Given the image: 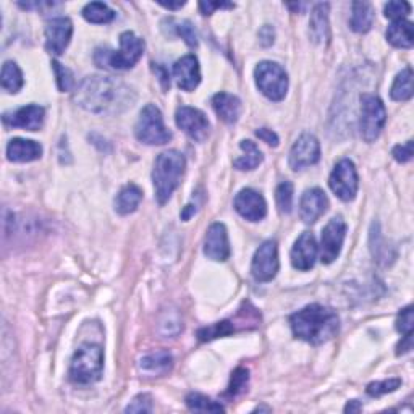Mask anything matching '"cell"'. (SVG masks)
I'll list each match as a JSON object with an SVG mask.
<instances>
[{"mask_svg": "<svg viewBox=\"0 0 414 414\" xmlns=\"http://www.w3.org/2000/svg\"><path fill=\"white\" fill-rule=\"evenodd\" d=\"M74 102L84 111L99 115H117L130 108L136 94L130 86L112 77H86L74 91Z\"/></svg>", "mask_w": 414, "mask_h": 414, "instance_id": "obj_1", "label": "cell"}, {"mask_svg": "<svg viewBox=\"0 0 414 414\" xmlns=\"http://www.w3.org/2000/svg\"><path fill=\"white\" fill-rule=\"evenodd\" d=\"M291 330L296 338L313 345L332 340L340 329L337 313L322 304H309L290 318Z\"/></svg>", "mask_w": 414, "mask_h": 414, "instance_id": "obj_2", "label": "cell"}, {"mask_svg": "<svg viewBox=\"0 0 414 414\" xmlns=\"http://www.w3.org/2000/svg\"><path fill=\"white\" fill-rule=\"evenodd\" d=\"M186 159L178 151H165L157 155L152 170V181L155 188V199L164 206L172 198L185 174Z\"/></svg>", "mask_w": 414, "mask_h": 414, "instance_id": "obj_3", "label": "cell"}, {"mask_svg": "<svg viewBox=\"0 0 414 414\" xmlns=\"http://www.w3.org/2000/svg\"><path fill=\"white\" fill-rule=\"evenodd\" d=\"M142 52H145V41L135 33L125 31L120 36V50L97 49L94 52V62L99 68L130 70L140 62Z\"/></svg>", "mask_w": 414, "mask_h": 414, "instance_id": "obj_4", "label": "cell"}, {"mask_svg": "<svg viewBox=\"0 0 414 414\" xmlns=\"http://www.w3.org/2000/svg\"><path fill=\"white\" fill-rule=\"evenodd\" d=\"M103 369V352L99 345L86 343L78 348L70 364L72 382L79 385L94 384L101 379Z\"/></svg>", "mask_w": 414, "mask_h": 414, "instance_id": "obj_5", "label": "cell"}, {"mask_svg": "<svg viewBox=\"0 0 414 414\" xmlns=\"http://www.w3.org/2000/svg\"><path fill=\"white\" fill-rule=\"evenodd\" d=\"M135 135L138 140L149 146H162L172 140V133L164 123L160 111L152 103L142 108L135 126Z\"/></svg>", "mask_w": 414, "mask_h": 414, "instance_id": "obj_6", "label": "cell"}, {"mask_svg": "<svg viewBox=\"0 0 414 414\" xmlns=\"http://www.w3.org/2000/svg\"><path fill=\"white\" fill-rule=\"evenodd\" d=\"M261 322V314L257 313L256 308H252L250 303H246V306L243 304V308L238 310L237 318L230 319V320H222L217 322V324H212L209 327H203V329L198 330V338L201 342H211L216 340V338L227 337L230 333L237 332V330H245V329H256Z\"/></svg>", "mask_w": 414, "mask_h": 414, "instance_id": "obj_7", "label": "cell"}, {"mask_svg": "<svg viewBox=\"0 0 414 414\" xmlns=\"http://www.w3.org/2000/svg\"><path fill=\"white\" fill-rule=\"evenodd\" d=\"M256 84L270 101L279 102L289 91V74L275 62H261L254 70Z\"/></svg>", "mask_w": 414, "mask_h": 414, "instance_id": "obj_8", "label": "cell"}, {"mask_svg": "<svg viewBox=\"0 0 414 414\" xmlns=\"http://www.w3.org/2000/svg\"><path fill=\"white\" fill-rule=\"evenodd\" d=\"M387 112H385L384 102L374 94L361 96V136L367 142L376 141L381 131L384 130Z\"/></svg>", "mask_w": 414, "mask_h": 414, "instance_id": "obj_9", "label": "cell"}, {"mask_svg": "<svg viewBox=\"0 0 414 414\" xmlns=\"http://www.w3.org/2000/svg\"><path fill=\"white\" fill-rule=\"evenodd\" d=\"M329 185L335 196L340 198L345 203L353 201L358 193V172L349 159H342L332 170Z\"/></svg>", "mask_w": 414, "mask_h": 414, "instance_id": "obj_10", "label": "cell"}, {"mask_svg": "<svg viewBox=\"0 0 414 414\" xmlns=\"http://www.w3.org/2000/svg\"><path fill=\"white\" fill-rule=\"evenodd\" d=\"M279 248L274 240L264 241L256 251L251 264V274L257 281H270L275 279L279 272Z\"/></svg>", "mask_w": 414, "mask_h": 414, "instance_id": "obj_11", "label": "cell"}, {"mask_svg": "<svg viewBox=\"0 0 414 414\" xmlns=\"http://www.w3.org/2000/svg\"><path fill=\"white\" fill-rule=\"evenodd\" d=\"M345 237H347V223L343 218L333 217L322 230L320 238V261L324 264H332L342 251Z\"/></svg>", "mask_w": 414, "mask_h": 414, "instance_id": "obj_12", "label": "cell"}, {"mask_svg": "<svg viewBox=\"0 0 414 414\" xmlns=\"http://www.w3.org/2000/svg\"><path fill=\"white\" fill-rule=\"evenodd\" d=\"M320 159V145L314 135L304 133L293 145L290 151V167L293 170H303L306 167L318 164Z\"/></svg>", "mask_w": 414, "mask_h": 414, "instance_id": "obj_13", "label": "cell"}, {"mask_svg": "<svg viewBox=\"0 0 414 414\" xmlns=\"http://www.w3.org/2000/svg\"><path fill=\"white\" fill-rule=\"evenodd\" d=\"M175 122L191 140L203 142L209 135V120L206 115L194 107L183 106L175 113Z\"/></svg>", "mask_w": 414, "mask_h": 414, "instance_id": "obj_14", "label": "cell"}, {"mask_svg": "<svg viewBox=\"0 0 414 414\" xmlns=\"http://www.w3.org/2000/svg\"><path fill=\"white\" fill-rule=\"evenodd\" d=\"M73 34L72 21L65 16L52 18L45 26V49L54 55H62L70 44Z\"/></svg>", "mask_w": 414, "mask_h": 414, "instance_id": "obj_15", "label": "cell"}, {"mask_svg": "<svg viewBox=\"0 0 414 414\" xmlns=\"http://www.w3.org/2000/svg\"><path fill=\"white\" fill-rule=\"evenodd\" d=\"M233 204L238 214L250 222L262 220L267 214L266 199H264L261 193H257L251 188L241 189L237 194V198H235Z\"/></svg>", "mask_w": 414, "mask_h": 414, "instance_id": "obj_16", "label": "cell"}, {"mask_svg": "<svg viewBox=\"0 0 414 414\" xmlns=\"http://www.w3.org/2000/svg\"><path fill=\"white\" fill-rule=\"evenodd\" d=\"M204 254L212 261L223 262L230 257L228 233L223 223H212L206 233Z\"/></svg>", "mask_w": 414, "mask_h": 414, "instance_id": "obj_17", "label": "cell"}, {"mask_svg": "<svg viewBox=\"0 0 414 414\" xmlns=\"http://www.w3.org/2000/svg\"><path fill=\"white\" fill-rule=\"evenodd\" d=\"M45 112L43 107L39 106H25L15 111L13 113L4 115V123L7 126H13V128H23L28 131H38L43 128Z\"/></svg>", "mask_w": 414, "mask_h": 414, "instance_id": "obj_18", "label": "cell"}, {"mask_svg": "<svg viewBox=\"0 0 414 414\" xmlns=\"http://www.w3.org/2000/svg\"><path fill=\"white\" fill-rule=\"evenodd\" d=\"M318 259V243L313 233L304 232L291 250V264L298 270H310Z\"/></svg>", "mask_w": 414, "mask_h": 414, "instance_id": "obj_19", "label": "cell"}, {"mask_svg": "<svg viewBox=\"0 0 414 414\" xmlns=\"http://www.w3.org/2000/svg\"><path fill=\"white\" fill-rule=\"evenodd\" d=\"M329 207V199L319 188H310L304 191L300 201V217L304 223H314L320 216L325 214Z\"/></svg>", "mask_w": 414, "mask_h": 414, "instance_id": "obj_20", "label": "cell"}, {"mask_svg": "<svg viewBox=\"0 0 414 414\" xmlns=\"http://www.w3.org/2000/svg\"><path fill=\"white\" fill-rule=\"evenodd\" d=\"M174 77L178 88L183 91H194L201 83L199 62L194 55H185L174 65Z\"/></svg>", "mask_w": 414, "mask_h": 414, "instance_id": "obj_21", "label": "cell"}, {"mask_svg": "<svg viewBox=\"0 0 414 414\" xmlns=\"http://www.w3.org/2000/svg\"><path fill=\"white\" fill-rule=\"evenodd\" d=\"M43 155V146L36 141L13 138L7 146V159L11 162H33Z\"/></svg>", "mask_w": 414, "mask_h": 414, "instance_id": "obj_22", "label": "cell"}, {"mask_svg": "<svg viewBox=\"0 0 414 414\" xmlns=\"http://www.w3.org/2000/svg\"><path fill=\"white\" fill-rule=\"evenodd\" d=\"M212 106H214L217 117L228 125L237 122L241 115V102L233 94L217 93L212 97Z\"/></svg>", "mask_w": 414, "mask_h": 414, "instance_id": "obj_23", "label": "cell"}, {"mask_svg": "<svg viewBox=\"0 0 414 414\" xmlns=\"http://www.w3.org/2000/svg\"><path fill=\"white\" fill-rule=\"evenodd\" d=\"M310 36L319 44L329 43V4H318L313 9V13H310Z\"/></svg>", "mask_w": 414, "mask_h": 414, "instance_id": "obj_24", "label": "cell"}, {"mask_svg": "<svg viewBox=\"0 0 414 414\" xmlns=\"http://www.w3.org/2000/svg\"><path fill=\"white\" fill-rule=\"evenodd\" d=\"M388 43L398 49H410L414 44L413 23L408 20H396L387 30Z\"/></svg>", "mask_w": 414, "mask_h": 414, "instance_id": "obj_25", "label": "cell"}, {"mask_svg": "<svg viewBox=\"0 0 414 414\" xmlns=\"http://www.w3.org/2000/svg\"><path fill=\"white\" fill-rule=\"evenodd\" d=\"M141 199H142V191L140 189V186L130 183V185H126L125 188L120 189V193L117 194V199H115V211L122 216H128L138 209Z\"/></svg>", "mask_w": 414, "mask_h": 414, "instance_id": "obj_26", "label": "cell"}, {"mask_svg": "<svg viewBox=\"0 0 414 414\" xmlns=\"http://www.w3.org/2000/svg\"><path fill=\"white\" fill-rule=\"evenodd\" d=\"M374 23V9L369 2H354L349 26L356 33H367Z\"/></svg>", "mask_w": 414, "mask_h": 414, "instance_id": "obj_27", "label": "cell"}, {"mask_svg": "<svg viewBox=\"0 0 414 414\" xmlns=\"http://www.w3.org/2000/svg\"><path fill=\"white\" fill-rule=\"evenodd\" d=\"M241 151H243V155L238 159L233 160V167L238 170H254L259 164L262 162V152L259 151V147L254 145V142L250 140H245L240 142Z\"/></svg>", "mask_w": 414, "mask_h": 414, "instance_id": "obj_28", "label": "cell"}, {"mask_svg": "<svg viewBox=\"0 0 414 414\" xmlns=\"http://www.w3.org/2000/svg\"><path fill=\"white\" fill-rule=\"evenodd\" d=\"M390 96L393 101H410L413 97V72L408 67L403 72L396 74L392 89H390Z\"/></svg>", "mask_w": 414, "mask_h": 414, "instance_id": "obj_29", "label": "cell"}, {"mask_svg": "<svg viewBox=\"0 0 414 414\" xmlns=\"http://www.w3.org/2000/svg\"><path fill=\"white\" fill-rule=\"evenodd\" d=\"M23 84H25V79H23L20 67L11 60L5 62L2 67V88L7 93L15 94L23 88Z\"/></svg>", "mask_w": 414, "mask_h": 414, "instance_id": "obj_30", "label": "cell"}, {"mask_svg": "<svg viewBox=\"0 0 414 414\" xmlns=\"http://www.w3.org/2000/svg\"><path fill=\"white\" fill-rule=\"evenodd\" d=\"M83 16L89 23L103 25V23H108L115 18V11L102 2H91L83 9Z\"/></svg>", "mask_w": 414, "mask_h": 414, "instance_id": "obj_31", "label": "cell"}, {"mask_svg": "<svg viewBox=\"0 0 414 414\" xmlns=\"http://www.w3.org/2000/svg\"><path fill=\"white\" fill-rule=\"evenodd\" d=\"M185 401H186V406L189 408V410L196 411V413H222V411H225V408H223L220 403H217V401L211 400L209 396L201 395V393H189Z\"/></svg>", "mask_w": 414, "mask_h": 414, "instance_id": "obj_32", "label": "cell"}, {"mask_svg": "<svg viewBox=\"0 0 414 414\" xmlns=\"http://www.w3.org/2000/svg\"><path fill=\"white\" fill-rule=\"evenodd\" d=\"M172 354L169 352H159L155 354H149L146 358L141 359V367L145 371L155 372V374H164L172 367Z\"/></svg>", "mask_w": 414, "mask_h": 414, "instance_id": "obj_33", "label": "cell"}, {"mask_svg": "<svg viewBox=\"0 0 414 414\" xmlns=\"http://www.w3.org/2000/svg\"><path fill=\"white\" fill-rule=\"evenodd\" d=\"M248 382H250V371L245 369V367H238V369H235V372L232 374V381H230L225 395L227 396L241 395L246 390V387H248Z\"/></svg>", "mask_w": 414, "mask_h": 414, "instance_id": "obj_34", "label": "cell"}, {"mask_svg": "<svg viewBox=\"0 0 414 414\" xmlns=\"http://www.w3.org/2000/svg\"><path fill=\"white\" fill-rule=\"evenodd\" d=\"M52 68L55 72V78H57V86L62 93H68L74 88V74L70 70V68L63 67L59 62H52Z\"/></svg>", "mask_w": 414, "mask_h": 414, "instance_id": "obj_35", "label": "cell"}, {"mask_svg": "<svg viewBox=\"0 0 414 414\" xmlns=\"http://www.w3.org/2000/svg\"><path fill=\"white\" fill-rule=\"evenodd\" d=\"M275 199H277V206L280 212L284 214H290L293 209V185L291 181H284L277 186L275 191Z\"/></svg>", "mask_w": 414, "mask_h": 414, "instance_id": "obj_36", "label": "cell"}, {"mask_svg": "<svg viewBox=\"0 0 414 414\" xmlns=\"http://www.w3.org/2000/svg\"><path fill=\"white\" fill-rule=\"evenodd\" d=\"M401 385V379H387V381H382V382H372L367 385L366 392L367 395L371 396H382L385 393H392L395 392L396 388H398Z\"/></svg>", "mask_w": 414, "mask_h": 414, "instance_id": "obj_37", "label": "cell"}, {"mask_svg": "<svg viewBox=\"0 0 414 414\" xmlns=\"http://www.w3.org/2000/svg\"><path fill=\"white\" fill-rule=\"evenodd\" d=\"M177 34L185 39V43L189 45V47H198V33L194 30L191 21H178L177 26Z\"/></svg>", "mask_w": 414, "mask_h": 414, "instance_id": "obj_38", "label": "cell"}, {"mask_svg": "<svg viewBox=\"0 0 414 414\" xmlns=\"http://www.w3.org/2000/svg\"><path fill=\"white\" fill-rule=\"evenodd\" d=\"M411 13V5L408 2H388L385 5V16L390 20H405Z\"/></svg>", "mask_w": 414, "mask_h": 414, "instance_id": "obj_39", "label": "cell"}, {"mask_svg": "<svg viewBox=\"0 0 414 414\" xmlns=\"http://www.w3.org/2000/svg\"><path fill=\"white\" fill-rule=\"evenodd\" d=\"M413 327H414L413 306H408L400 310L398 319H396V330H398L401 335H406V333H413Z\"/></svg>", "mask_w": 414, "mask_h": 414, "instance_id": "obj_40", "label": "cell"}, {"mask_svg": "<svg viewBox=\"0 0 414 414\" xmlns=\"http://www.w3.org/2000/svg\"><path fill=\"white\" fill-rule=\"evenodd\" d=\"M371 241H372V254L374 257L377 259V261H382V259H393V256H390V251L387 246H382V237H381V233H379V230H376L374 232L372 230V233H371Z\"/></svg>", "mask_w": 414, "mask_h": 414, "instance_id": "obj_41", "label": "cell"}, {"mask_svg": "<svg viewBox=\"0 0 414 414\" xmlns=\"http://www.w3.org/2000/svg\"><path fill=\"white\" fill-rule=\"evenodd\" d=\"M126 413H151L152 411V400L151 396L142 393L138 395L131 403L126 406Z\"/></svg>", "mask_w": 414, "mask_h": 414, "instance_id": "obj_42", "label": "cell"}, {"mask_svg": "<svg viewBox=\"0 0 414 414\" xmlns=\"http://www.w3.org/2000/svg\"><path fill=\"white\" fill-rule=\"evenodd\" d=\"M393 159L400 164H406L413 159V141H408L405 145H398L392 151Z\"/></svg>", "mask_w": 414, "mask_h": 414, "instance_id": "obj_43", "label": "cell"}, {"mask_svg": "<svg viewBox=\"0 0 414 414\" xmlns=\"http://www.w3.org/2000/svg\"><path fill=\"white\" fill-rule=\"evenodd\" d=\"M256 136L259 138V140H262L264 142H267L269 146H272V147H277L279 146V136L272 130H269V128H259L256 131Z\"/></svg>", "mask_w": 414, "mask_h": 414, "instance_id": "obj_44", "label": "cell"}, {"mask_svg": "<svg viewBox=\"0 0 414 414\" xmlns=\"http://www.w3.org/2000/svg\"><path fill=\"white\" fill-rule=\"evenodd\" d=\"M235 5L230 4V2H211V0H207V2H201L199 4V9L203 11V15H211L214 10L218 9H233Z\"/></svg>", "mask_w": 414, "mask_h": 414, "instance_id": "obj_45", "label": "cell"}, {"mask_svg": "<svg viewBox=\"0 0 414 414\" xmlns=\"http://www.w3.org/2000/svg\"><path fill=\"white\" fill-rule=\"evenodd\" d=\"M275 39V30L270 25H264L259 31V43H261L264 47H269V45L274 44Z\"/></svg>", "mask_w": 414, "mask_h": 414, "instance_id": "obj_46", "label": "cell"}, {"mask_svg": "<svg viewBox=\"0 0 414 414\" xmlns=\"http://www.w3.org/2000/svg\"><path fill=\"white\" fill-rule=\"evenodd\" d=\"M413 349V333H406L401 337V342L396 347V354H405Z\"/></svg>", "mask_w": 414, "mask_h": 414, "instance_id": "obj_47", "label": "cell"}, {"mask_svg": "<svg viewBox=\"0 0 414 414\" xmlns=\"http://www.w3.org/2000/svg\"><path fill=\"white\" fill-rule=\"evenodd\" d=\"M154 72L159 74V79H160V83H162V88L164 89H169L170 88L169 72H167L162 65H154Z\"/></svg>", "mask_w": 414, "mask_h": 414, "instance_id": "obj_48", "label": "cell"}, {"mask_svg": "<svg viewBox=\"0 0 414 414\" xmlns=\"http://www.w3.org/2000/svg\"><path fill=\"white\" fill-rule=\"evenodd\" d=\"M194 212H196V206L188 204L185 207V209H183V212H181V218H183V220H189V218H191V216L194 214Z\"/></svg>", "mask_w": 414, "mask_h": 414, "instance_id": "obj_49", "label": "cell"}, {"mask_svg": "<svg viewBox=\"0 0 414 414\" xmlns=\"http://www.w3.org/2000/svg\"><path fill=\"white\" fill-rule=\"evenodd\" d=\"M358 411H361V403L356 400L349 401V403L345 406V413H358Z\"/></svg>", "mask_w": 414, "mask_h": 414, "instance_id": "obj_50", "label": "cell"}, {"mask_svg": "<svg viewBox=\"0 0 414 414\" xmlns=\"http://www.w3.org/2000/svg\"><path fill=\"white\" fill-rule=\"evenodd\" d=\"M159 4L169 10H178V9H181L183 5H185V2H162V0H160Z\"/></svg>", "mask_w": 414, "mask_h": 414, "instance_id": "obj_51", "label": "cell"}, {"mask_svg": "<svg viewBox=\"0 0 414 414\" xmlns=\"http://www.w3.org/2000/svg\"><path fill=\"white\" fill-rule=\"evenodd\" d=\"M286 7L289 9H293L295 11H301V10H304L308 7L306 4H286Z\"/></svg>", "mask_w": 414, "mask_h": 414, "instance_id": "obj_52", "label": "cell"}]
</instances>
